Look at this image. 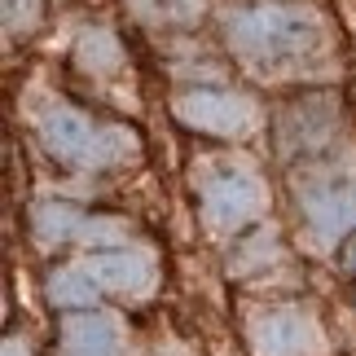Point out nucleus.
I'll return each mask as SVG.
<instances>
[{"mask_svg": "<svg viewBox=\"0 0 356 356\" xmlns=\"http://www.w3.org/2000/svg\"><path fill=\"white\" fill-rule=\"evenodd\" d=\"M79 268L97 282V291H115V295H149L154 291V255H149L145 246L97 251Z\"/></svg>", "mask_w": 356, "mask_h": 356, "instance_id": "obj_7", "label": "nucleus"}, {"mask_svg": "<svg viewBox=\"0 0 356 356\" xmlns=\"http://www.w3.org/2000/svg\"><path fill=\"white\" fill-rule=\"evenodd\" d=\"M0 356H31V348H26V339H18V334H9L5 343H0Z\"/></svg>", "mask_w": 356, "mask_h": 356, "instance_id": "obj_16", "label": "nucleus"}, {"mask_svg": "<svg viewBox=\"0 0 356 356\" xmlns=\"http://www.w3.org/2000/svg\"><path fill=\"white\" fill-rule=\"evenodd\" d=\"M35 132L44 149L53 159L71 163V168H84V172H102V168H119V163L136 159L141 141L128 132V128H115V123H92L84 111L66 102H53L40 111L35 119Z\"/></svg>", "mask_w": 356, "mask_h": 356, "instance_id": "obj_2", "label": "nucleus"}, {"mask_svg": "<svg viewBox=\"0 0 356 356\" xmlns=\"http://www.w3.org/2000/svg\"><path fill=\"white\" fill-rule=\"evenodd\" d=\"M84 220H88V216L75 211L71 202H35V207H31V234H35L40 246H58V242L79 238Z\"/></svg>", "mask_w": 356, "mask_h": 356, "instance_id": "obj_9", "label": "nucleus"}, {"mask_svg": "<svg viewBox=\"0 0 356 356\" xmlns=\"http://www.w3.org/2000/svg\"><path fill=\"white\" fill-rule=\"evenodd\" d=\"M229 49L259 79L321 75L330 58V35L317 9L304 5H246L229 13Z\"/></svg>", "mask_w": 356, "mask_h": 356, "instance_id": "obj_1", "label": "nucleus"}, {"mask_svg": "<svg viewBox=\"0 0 356 356\" xmlns=\"http://www.w3.org/2000/svg\"><path fill=\"white\" fill-rule=\"evenodd\" d=\"M40 22V0H5V35H26Z\"/></svg>", "mask_w": 356, "mask_h": 356, "instance_id": "obj_15", "label": "nucleus"}, {"mask_svg": "<svg viewBox=\"0 0 356 356\" xmlns=\"http://www.w3.org/2000/svg\"><path fill=\"white\" fill-rule=\"evenodd\" d=\"M168 356H185V352H176V348H172V352H168Z\"/></svg>", "mask_w": 356, "mask_h": 356, "instance_id": "obj_18", "label": "nucleus"}, {"mask_svg": "<svg viewBox=\"0 0 356 356\" xmlns=\"http://www.w3.org/2000/svg\"><path fill=\"white\" fill-rule=\"evenodd\" d=\"M145 26H194L207 13V0H128Z\"/></svg>", "mask_w": 356, "mask_h": 356, "instance_id": "obj_11", "label": "nucleus"}, {"mask_svg": "<svg viewBox=\"0 0 356 356\" xmlns=\"http://www.w3.org/2000/svg\"><path fill=\"white\" fill-rule=\"evenodd\" d=\"M75 242H84V246H111V251H119V246H128V225L115 220V216H88Z\"/></svg>", "mask_w": 356, "mask_h": 356, "instance_id": "obj_13", "label": "nucleus"}, {"mask_svg": "<svg viewBox=\"0 0 356 356\" xmlns=\"http://www.w3.org/2000/svg\"><path fill=\"white\" fill-rule=\"evenodd\" d=\"M268 255H273V229H259V234H255V238L238 251V259H229V273H238V277H242V273L259 268Z\"/></svg>", "mask_w": 356, "mask_h": 356, "instance_id": "obj_14", "label": "nucleus"}, {"mask_svg": "<svg viewBox=\"0 0 356 356\" xmlns=\"http://www.w3.org/2000/svg\"><path fill=\"white\" fill-rule=\"evenodd\" d=\"M75 62H79V71H84V75H115L119 66H123L119 35L106 31V26H88V31H79Z\"/></svg>", "mask_w": 356, "mask_h": 356, "instance_id": "obj_10", "label": "nucleus"}, {"mask_svg": "<svg viewBox=\"0 0 356 356\" xmlns=\"http://www.w3.org/2000/svg\"><path fill=\"white\" fill-rule=\"evenodd\" d=\"M198 198H202V220L220 238L255 225L268 211V189L259 181V172L246 163H207L198 172Z\"/></svg>", "mask_w": 356, "mask_h": 356, "instance_id": "obj_3", "label": "nucleus"}, {"mask_svg": "<svg viewBox=\"0 0 356 356\" xmlns=\"http://www.w3.org/2000/svg\"><path fill=\"white\" fill-rule=\"evenodd\" d=\"M299 207H304L308 225H312V238L321 246H334L348 229H356V181L304 185L299 189Z\"/></svg>", "mask_w": 356, "mask_h": 356, "instance_id": "obj_6", "label": "nucleus"}, {"mask_svg": "<svg viewBox=\"0 0 356 356\" xmlns=\"http://www.w3.org/2000/svg\"><path fill=\"white\" fill-rule=\"evenodd\" d=\"M343 268H348V273H356V238L343 246Z\"/></svg>", "mask_w": 356, "mask_h": 356, "instance_id": "obj_17", "label": "nucleus"}, {"mask_svg": "<svg viewBox=\"0 0 356 356\" xmlns=\"http://www.w3.org/2000/svg\"><path fill=\"white\" fill-rule=\"evenodd\" d=\"M172 115L194 132L207 136H251L259 123V106L242 92H220V88H189L172 102Z\"/></svg>", "mask_w": 356, "mask_h": 356, "instance_id": "obj_4", "label": "nucleus"}, {"mask_svg": "<svg viewBox=\"0 0 356 356\" xmlns=\"http://www.w3.org/2000/svg\"><path fill=\"white\" fill-rule=\"evenodd\" d=\"M251 348L255 356H325L330 339H325L321 321L304 308H268L251 317Z\"/></svg>", "mask_w": 356, "mask_h": 356, "instance_id": "obj_5", "label": "nucleus"}, {"mask_svg": "<svg viewBox=\"0 0 356 356\" xmlns=\"http://www.w3.org/2000/svg\"><path fill=\"white\" fill-rule=\"evenodd\" d=\"M66 356H123V321L115 312H71L62 321Z\"/></svg>", "mask_w": 356, "mask_h": 356, "instance_id": "obj_8", "label": "nucleus"}, {"mask_svg": "<svg viewBox=\"0 0 356 356\" xmlns=\"http://www.w3.org/2000/svg\"><path fill=\"white\" fill-rule=\"evenodd\" d=\"M44 295H49V304H58V308H92L97 304V282H92L79 264L75 268H58V273H49Z\"/></svg>", "mask_w": 356, "mask_h": 356, "instance_id": "obj_12", "label": "nucleus"}]
</instances>
